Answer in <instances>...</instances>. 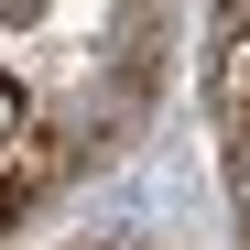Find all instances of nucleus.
I'll return each instance as SVG.
<instances>
[{"instance_id": "obj_1", "label": "nucleus", "mask_w": 250, "mask_h": 250, "mask_svg": "<svg viewBox=\"0 0 250 250\" xmlns=\"http://www.w3.org/2000/svg\"><path fill=\"white\" fill-rule=\"evenodd\" d=\"M0 142H22V109H11V87H0Z\"/></svg>"}]
</instances>
